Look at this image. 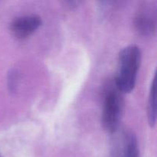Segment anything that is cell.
<instances>
[{"mask_svg": "<svg viewBox=\"0 0 157 157\" xmlns=\"http://www.w3.org/2000/svg\"><path fill=\"white\" fill-rule=\"evenodd\" d=\"M141 58L140 48L135 44L127 46L120 52L114 83L123 94L130 93L134 88Z\"/></svg>", "mask_w": 157, "mask_h": 157, "instance_id": "obj_1", "label": "cell"}, {"mask_svg": "<svg viewBox=\"0 0 157 157\" xmlns=\"http://www.w3.org/2000/svg\"><path fill=\"white\" fill-rule=\"evenodd\" d=\"M123 93L117 87L114 81L105 87L103 98L101 123L104 130L114 133L119 130L123 114Z\"/></svg>", "mask_w": 157, "mask_h": 157, "instance_id": "obj_2", "label": "cell"}, {"mask_svg": "<svg viewBox=\"0 0 157 157\" xmlns=\"http://www.w3.org/2000/svg\"><path fill=\"white\" fill-rule=\"evenodd\" d=\"M113 134L110 157H140L137 138L133 132L118 130Z\"/></svg>", "mask_w": 157, "mask_h": 157, "instance_id": "obj_3", "label": "cell"}, {"mask_svg": "<svg viewBox=\"0 0 157 157\" xmlns=\"http://www.w3.org/2000/svg\"><path fill=\"white\" fill-rule=\"evenodd\" d=\"M156 6L150 2H146L138 8L134 19L135 29L143 37L154 35L156 29Z\"/></svg>", "mask_w": 157, "mask_h": 157, "instance_id": "obj_4", "label": "cell"}, {"mask_svg": "<svg viewBox=\"0 0 157 157\" xmlns=\"http://www.w3.org/2000/svg\"><path fill=\"white\" fill-rule=\"evenodd\" d=\"M42 24L41 17L35 14L15 18L10 24V31L17 39H25L35 33Z\"/></svg>", "mask_w": 157, "mask_h": 157, "instance_id": "obj_5", "label": "cell"}, {"mask_svg": "<svg viewBox=\"0 0 157 157\" xmlns=\"http://www.w3.org/2000/svg\"><path fill=\"white\" fill-rule=\"evenodd\" d=\"M156 79L153 78L149 94L147 104V118L150 127H154L156 121Z\"/></svg>", "mask_w": 157, "mask_h": 157, "instance_id": "obj_6", "label": "cell"}, {"mask_svg": "<svg viewBox=\"0 0 157 157\" xmlns=\"http://www.w3.org/2000/svg\"><path fill=\"white\" fill-rule=\"evenodd\" d=\"M0 157H2V156H1V154H0Z\"/></svg>", "mask_w": 157, "mask_h": 157, "instance_id": "obj_7", "label": "cell"}]
</instances>
